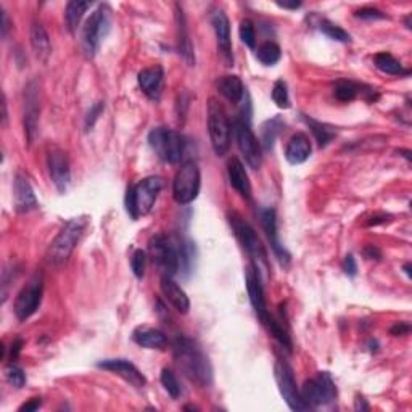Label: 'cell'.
Instances as JSON below:
<instances>
[{"label":"cell","instance_id":"cell-10","mask_svg":"<svg viewBox=\"0 0 412 412\" xmlns=\"http://www.w3.org/2000/svg\"><path fill=\"white\" fill-rule=\"evenodd\" d=\"M303 401L308 408H319L335 401L337 386L328 372H319L318 377L304 382L300 390Z\"/></svg>","mask_w":412,"mask_h":412},{"label":"cell","instance_id":"cell-15","mask_svg":"<svg viewBox=\"0 0 412 412\" xmlns=\"http://www.w3.org/2000/svg\"><path fill=\"white\" fill-rule=\"evenodd\" d=\"M47 168L53 185H55L58 192H67L69 181H71V169L68 155L62 148H52L47 155Z\"/></svg>","mask_w":412,"mask_h":412},{"label":"cell","instance_id":"cell-21","mask_svg":"<svg viewBox=\"0 0 412 412\" xmlns=\"http://www.w3.org/2000/svg\"><path fill=\"white\" fill-rule=\"evenodd\" d=\"M333 95L340 101H353L360 95H364V99H367L369 101H375L379 99V95L375 94L372 87L357 84V82L348 79H342L337 82L335 87H333Z\"/></svg>","mask_w":412,"mask_h":412},{"label":"cell","instance_id":"cell-38","mask_svg":"<svg viewBox=\"0 0 412 412\" xmlns=\"http://www.w3.org/2000/svg\"><path fill=\"white\" fill-rule=\"evenodd\" d=\"M238 34H240L242 43L248 47V49H255L256 47V31L255 25L250 20H243L240 23V29H238Z\"/></svg>","mask_w":412,"mask_h":412},{"label":"cell","instance_id":"cell-50","mask_svg":"<svg viewBox=\"0 0 412 412\" xmlns=\"http://www.w3.org/2000/svg\"><path fill=\"white\" fill-rule=\"evenodd\" d=\"M277 5H279L280 9L296 10V9H300V7H301V2H296V0H294V2H277Z\"/></svg>","mask_w":412,"mask_h":412},{"label":"cell","instance_id":"cell-27","mask_svg":"<svg viewBox=\"0 0 412 412\" xmlns=\"http://www.w3.org/2000/svg\"><path fill=\"white\" fill-rule=\"evenodd\" d=\"M133 340L137 345L142 346V348L148 350H163L168 345V338H166L163 332L147 325L137 327L133 332Z\"/></svg>","mask_w":412,"mask_h":412},{"label":"cell","instance_id":"cell-1","mask_svg":"<svg viewBox=\"0 0 412 412\" xmlns=\"http://www.w3.org/2000/svg\"><path fill=\"white\" fill-rule=\"evenodd\" d=\"M174 360L177 367L189 380L200 386H210L213 382V369L206 355L194 340L177 337L174 342Z\"/></svg>","mask_w":412,"mask_h":412},{"label":"cell","instance_id":"cell-11","mask_svg":"<svg viewBox=\"0 0 412 412\" xmlns=\"http://www.w3.org/2000/svg\"><path fill=\"white\" fill-rule=\"evenodd\" d=\"M274 374H276L279 391H280V395H282L286 406H289L291 411H296V412L308 411L309 408L306 406V403L303 401L301 393L296 386L294 369L289 366V362L279 360L276 362V367H274Z\"/></svg>","mask_w":412,"mask_h":412},{"label":"cell","instance_id":"cell-26","mask_svg":"<svg viewBox=\"0 0 412 412\" xmlns=\"http://www.w3.org/2000/svg\"><path fill=\"white\" fill-rule=\"evenodd\" d=\"M228 172H229V181L232 187H234L237 192L243 196V199H247V200L252 199V184H250L247 169H245L242 161L237 158H232L229 161Z\"/></svg>","mask_w":412,"mask_h":412},{"label":"cell","instance_id":"cell-53","mask_svg":"<svg viewBox=\"0 0 412 412\" xmlns=\"http://www.w3.org/2000/svg\"><path fill=\"white\" fill-rule=\"evenodd\" d=\"M404 272L408 274V277L411 279V265L408 262V265H404Z\"/></svg>","mask_w":412,"mask_h":412},{"label":"cell","instance_id":"cell-44","mask_svg":"<svg viewBox=\"0 0 412 412\" xmlns=\"http://www.w3.org/2000/svg\"><path fill=\"white\" fill-rule=\"evenodd\" d=\"M409 332H411V324H409V322H396V324L390 328V333H391L393 337L408 335Z\"/></svg>","mask_w":412,"mask_h":412},{"label":"cell","instance_id":"cell-9","mask_svg":"<svg viewBox=\"0 0 412 412\" xmlns=\"http://www.w3.org/2000/svg\"><path fill=\"white\" fill-rule=\"evenodd\" d=\"M201 176L195 161H185L172 181V196L179 205H190L200 194Z\"/></svg>","mask_w":412,"mask_h":412},{"label":"cell","instance_id":"cell-40","mask_svg":"<svg viewBox=\"0 0 412 412\" xmlns=\"http://www.w3.org/2000/svg\"><path fill=\"white\" fill-rule=\"evenodd\" d=\"M145 261H147L145 252L135 250L133 258H130V267H133V272L137 279H142L143 274H145Z\"/></svg>","mask_w":412,"mask_h":412},{"label":"cell","instance_id":"cell-22","mask_svg":"<svg viewBox=\"0 0 412 412\" xmlns=\"http://www.w3.org/2000/svg\"><path fill=\"white\" fill-rule=\"evenodd\" d=\"M176 23H177V50L179 55L182 57V60L189 67H194L195 65V52H194V44L190 40L187 21H185V15L182 9L177 5L176 11Z\"/></svg>","mask_w":412,"mask_h":412},{"label":"cell","instance_id":"cell-20","mask_svg":"<svg viewBox=\"0 0 412 412\" xmlns=\"http://www.w3.org/2000/svg\"><path fill=\"white\" fill-rule=\"evenodd\" d=\"M13 199H15V210L18 213L34 211V210H38V206H39L31 184H29L28 179L23 174L15 176Z\"/></svg>","mask_w":412,"mask_h":412},{"label":"cell","instance_id":"cell-8","mask_svg":"<svg viewBox=\"0 0 412 412\" xmlns=\"http://www.w3.org/2000/svg\"><path fill=\"white\" fill-rule=\"evenodd\" d=\"M148 145L161 160L169 165H177L184 157V137L168 128H153L148 134Z\"/></svg>","mask_w":412,"mask_h":412},{"label":"cell","instance_id":"cell-48","mask_svg":"<svg viewBox=\"0 0 412 412\" xmlns=\"http://www.w3.org/2000/svg\"><path fill=\"white\" fill-rule=\"evenodd\" d=\"M2 10V26H0V29H2V38L5 39L7 38V33H9V29H10V21H9V15H7V11H5L4 9H0Z\"/></svg>","mask_w":412,"mask_h":412},{"label":"cell","instance_id":"cell-7","mask_svg":"<svg viewBox=\"0 0 412 412\" xmlns=\"http://www.w3.org/2000/svg\"><path fill=\"white\" fill-rule=\"evenodd\" d=\"M230 226L235 232V237L238 238V242L242 243V247L247 250V253L250 255L255 262L256 269L261 272H269V260H267V253L265 245L261 243L260 237L256 235L255 229L250 226L247 221H245L240 214L232 213L230 214Z\"/></svg>","mask_w":412,"mask_h":412},{"label":"cell","instance_id":"cell-46","mask_svg":"<svg viewBox=\"0 0 412 412\" xmlns=\"http://www.w3.org/2000/svg\"><path fill=\"white\" fill-rule=\"evenodd\" d=\"M388 221H391L390 214H375V216L370 218L369 226H379V224H385Z\"/></svg>","mask_w":412,"mask_h":412},{"label":"cell","instance_id":"cell-37","mask_svg":"<svg viewBox=\"0 0 412 412\" xmlns=\"http://www.w3.org/2000/svg\"><path fill=\"white\" fill-rule=\"evenodd\" d=\"M272 100H274V104L279 106V108L286 110L291 106L289 89H286V84L282 79L276 81V84H274V87H272Z\"/></svg>","mask_w":412,"mask_h":412},{"label":"cell","instance_id":"cell-24","mask_svg":"<svg viewBox=\"0 0 412 412\" xmlns=\"http://www.w3.org/2000/svg\"><path fill=\"white\" fill-rule=\"evenodd\" d=\"M313 145L309 137L303 133H296L285 147V158L290 165H301L311 157Z\"/></svg>","mask_w":412,"mask_h":412},{"label":"cell","instance_id":"cell-28","mask_svg":"<svg viewBox=\"0 0 412 412\" xmlns=\"http://www.w3.org/2000/svg\"><path fill=\"white\" fill-rule=\"evenodd\" d=\"M31 45H33L34 55H35V58L39 60V62H43V63L49 62L50 53H52V44H50L49 34H47L45 28L43 26V23H38V21L33 23Z\"/></svg>","mask_w":412,"mask_h":412},{"label":"cell","instance_id":"cell-39","mask_svg":"<svg viewBox=\"0 0 412 412\" xmlns=\"http://www.w3.org/2000/svg\"><path fill=\"white\" fill-rule=\"evenodd\" d=\"M5 379H7L9 384L15 388H23L26 384L25 370L15 366V364H11V366H9L7 370H5Z\"/></svg>","mask_w":412,"mask_h":412},{"label":"cell","instance_id":"cell-6","mask_svg":"<svg viewBox=\"0 0 412 412\" xmlns=\"http://www.w3.org/2000/svg\"><path fill=\"white\" fill-rule=\"evenodd\" d=\"M111 28V9L108 5H100V7L94 11L91 18L86 21L84 28H82V50H84L89 58H94L95 53L99 52L101 43L110 33Z\"/></svg>","mask_w":412,"mask_h":412},{"label":"cell","instance_id":"cell-18","mask_svg":"<svg viewBox=\"0 0 412 412\" xmlns=\"http://www.w3.org/2000/svg\"><path fill=\"white\" fill-rule=\"evenodd\" d=\"M260 218H261V224L262 229H265L267 238H269L271 247L276 253L277 260L280 261V265L289 266L290 262V253L286 252L285 247L279 240V234H277V216H276V210L274 208H262L260 211Z\"/></svg>","mask_w":412,"mask_h":412},{"label":"cell","instance_id":"cell-49","mask_svg":"<svg viewBox=\"0 0 412 412\" xmlns=\"http://www.w3.org/2000/svg\"><path fill=\"white\" fill-rule=\"evenodd\" d=\"M21 346H23V342L20 338L15 340L13 343H11V361L16 360V356L20 355V351H21Z\"/></svg>","mask_w":412,"mask_h":412},{"label":"cell","instance_id":"cell-14","mask_svg":"<svg viewBox=\"0 0 412 412\" xmlns=\"http://www.w3.org/2000/svg\"><path fill=\"white\" fill-rule=\"evenodd\" d=\"M39 86L38 82H29L25 89V135L28 145L35 140L39 129Z\"/></svg>","mask_w":412,"mask_h":412},{"label":"cell","instance_id":"cell-30","mask_svg":"<svg viewBox=\"0 0 412 412\" xmlns=\"http://www.w3.org/2000/svg\"><path fill=\"white\" fill-rule=\"evenodd\" d=\"M374 63L382 73L390 74V76H408L409 69H404L399 60H396L391 53L380 52L374 57Z\"/></svg>","mask_w":412,"mask_h":412},{"label":"cell","instance_id":"cell-2","mask_svg":"<svg viewBox=\"0 0 412 412\" xmlns=\"http://www.w3.org/2000/svg\"><path fill=\"white\" fill-rule=\"evenodd\" d=\"M148 255L163 276L172 277L182 269V240L157 234L148 242Z\"/></svg>","mask_w":412,"mask_h":412},{"label":"cell","instance_id":"cell-4","mask_svg":"<svg viewBox=\"0 0 412 412\" xmlns=\"http://www.w3.org/2000/svg\"><path fill=\"white\" fill-rule=\"evenodd\" d=\"M87 228V218L79 216L69 219L63 229L58 232V235L53 238L49 250H47V260L52 265H63L68 261L71 253L74 252L76 245L79 243L82 234Z\"/></svg>","mask_w":412,"mask_h":412},{"label":"cell","instance_id":"cell-41","mask_svg":"<svg viewBox=\"0 0 412 412\" xmlns=\"http://www.w3.org/2000/svg\"><path fill=\"white\" fill-rule=\"evenodd\" d=\"M356 18H361V20H369V21H372V20H386V13H384V11H380L377 9H372V7H364L361 10H357L356 13H355Z\"/></svg>","mask_w":412,"mask_h":412},{"label":"cell","instance_id":"cell-42","mask_svg":"<svg viewBox=\"0 0 412 412\" xmlns=\"http://www.w3.org/2000/svg\"><path fill=\"white\" fill-rule=\"evenodd\" d=\"M104 108H105L104 101H97V104L92 105V108H91V111L87 113V118H86V128L87 129L94 128L95 121H97L99 116L101 115V111H104Z\"/></svg>","mask_w":412,"mask_h":412},{"label":"cell","instance_id":"cell-33","mask_svg":"<svg viewBox=\"0 0 412 412\" xmlns=\"http://www.w3.org/2000/svg\"><path fill=\"white\" fill-rule=\"evenodd\" d=\"M280 57H282V52H280V47L276 43H265L258 47L256 50V58L265 65V67H274V65L279 63Z\"/></svg>","mask_w":412,"mask_h":412},{"label":"cell","instance_id":"cell-34","mask_svg":"<svg viewBox=\"0 0 412 412\" xmlns=\"http://www.w3.org/2000/svg\"><path fill=\"white\" fill-rule=\"evenodd\" d=\"M280 128H282V121H280V118H274L262 126V145H265V150L267 152L272 150L274 140H276L277 134L280 133Z\"/></svg>","mask_w":412,"mask_h":412},{"label":"cell","instance_id":"cell-17","mask_svg":"<svg viewBox=\"0 0 412 412\" xmlns=\"http://www.w3.org/2000/svg\"><path fill=\"white\" fill-rule=\"evenodd\" d=\"M247 291L250 296V303L255 309L258 319L266 324L267 318H269V311L266 308V300H265V289H262L261 284V274L256 269L255 265H250L247 269Z\"/></svg>","mask_w":412,"mask_h":412},{"label":"cell","instance_id":"cell-3","mask_svg":"<svg viewBox=\"0 0 412 412\" xmlns=\"http://www.w3.org/2000/svg\"><path fill=\"white\" fill-rule=\"evenodd\" d=\"M163 179L158 176H150L142 179L135 185H130L126 194V210L134 221L147 216L155 206L158 195L163 189Z\"/></svg>","mask_w":412,"mask_h":412},{"label":"cell","instance_id":"cell-16","mask_svg":"<svg viewBox=\"0 0 412 412\" xmlns=\"http://www.w3.org/2000/svg\"><path fill=\"white\" fill-rule=\"evenodd\" d=\"M211 25L214 28V34H216V43L221 57H223L224 63L228 67L234 65V55H232V39H230V21L228 15L223 10L214 11L211 16Z\"/></svg>","mask_w":412,"mask_h":412},{"label":"cell","instance_id":"cell-51","mask_svg":"<svg viewBox=\"0 0 412 412\" xmlns=\"http://www.w3.org/2000/svg\"><path fill=\"white\" fill-rule=\"evenodd\" d=\"M355 409H356V411H367V409H369V404L366 403V399L357 398V399H356V404H355Z\"/></svg>","mask_w":412,"mask_h":412},{"label":"cell","instance_id":"cell-31","mask_svg":"<svg viewBox=\"0 0 412 412\" xmlns=\"http://www.w3.org/2000/svg\"><path fill=\"white\" fill-rule=\"evenodd\" d=\"M92 7V2H81V0H73L67 5L65 10V20H67V28L71 34L76 33L77 26L84 16L86 11Z\"/></svg>","mask_w":412,"mask_h":412},{"label":"cell","instance_id":"cell-12","mask_svg":"<svg viewBox=\"0 0 412 412\" xmlns=\"http://www.w3.org/2000/svg\"><path fill=\"white\" fill-rule=\"evenodd\" d=\"M234 134L238 150L252 169H260L262 163V148L260 140L256 139L248 121L237 119L234 123Z\"/></svg>","mask_w":412,"mask_h":412},{"label":"cell","instance_id":"cell-32","mask_svg":"<svg viewBox=\"0 0 412 412\" xmlns=\"http://www.w3.org/2000/svg\"><path fill=\"white\" fill-rule=\"evenodd\" d=\"M303 119H304V123H306L308 126H309V129H311L314 139L318 140V143H319V147H325L333 139H335L337 130L333 129L332 126H328V124H325V123L316 121V119L309 118V116H304V115H303Z\"/></svg>","mask_w":412,"mask_h":412},{"label":"cell","instance_id":"cell-23","mask_svg":"<svg viewBox=\"0 0 412 412\" xmlns=\"http://www.w3.org/2000/svg\"><path fill=\"white\" fill-rule=\"evenodd\" d=\"M161 294H163L166 300L174 306L176 311L182 314L189 313V309H190L189 296L174 279L168 276L161 277Z\"/></svg>","mask_w":412,"mask_h":412},{"label":"cell","instance_id":"cell-43","mask_svg":"<svg viewBox=\"0 0 412 412\" xmlns=\"http://www.w3.org/2000/svg\"><path fill=\"white\" fill-rule=\"evenodd\" d=\"M343 271L346 276L350 277H355L357 274V265H356V260L353 255H346L345 260H343Z\"/></svg>","mask_w":412,"mask_h":412},{"label":"cell","instance_id":"cell-45","mask_svg":"<svg viewBox=\"0 0 412 412\" xmlns=\"http://www.w3.org/2000/svg\"><path fill=\"white\" fill-rule=\"evenodd\" d=\"M40 406H43V399L40 398H33V399H29L28 403H25L20 408V412H34V411H38Z\"/></svg>","mask_w":412,"mask_h":412},{"label":"cell","instance_id":"cell-19","mask_svg":"<svg viewBox=\"0 0 412 412\" xmlns=\"http://www.w3.org/2000/svg\"><path fill=\"white\" fill-rule=\"evenodd\" d=\"M97 366L100 369L110 370V372L116 374L118 377L126 380L128 384H130L135 388H143L147 385L145 375H143L140 370L128 360H105V361H100Z\"/></svg>","mask_w":412,"mask_h":412},{"label":"cell","instance_id":"cell-5","mask_svg":"<svg viewBox=\"0 0 412 412\" xmlns=\"http://www.w3.org/2000/svg\"><path fill=\"white\" fill-rule=\"evenodd\" d=\"M208 133H210L211 147L218 157H224L230 148L232 126L224 106L216 99L208 101Z\"/></svg>","mask_w":412,"mask_h":412},{"label":"cell","instance_id":"cell-36","mask_svg":"<svg viewBox=\"0 0 412 412\" xmlns=\"http://www.w3.org/2000/svg\"><path fill=\"white\" fill-rule=\"evenodd\" d=\"M160 380H161V385L165 386V390L168 391V395L171 398H179L181 396V385H179V380L176 377V374L172 372L171 369H163L161 370V375H160Z\"/></svg>","mask_w":412,"mask_h":412},{"label":"cell","instance_id":"cell-25","mask_svg":"<svg viewBox=\"0 0 412 412\" xmlns=\"http://www.w3.org/2000/svg\"><path fill=\"white\" fill-rule=\"evenodd\" d=\"M165 71L161 67H152L142 69L139 76H137V82L142 92L147 95L148 99H158L161 94V87H163Z\"/></svg>","mask_w":412,"mask_h":412},{"label":"cell","instance_id":"cell-47","mask_svg":"<svg viewBox=\"0 0 412 412\" xmlns=\"http://www.w3.org/2000/svg\"><path fill=\"white\" fill-rule=\"evenodd\" d=\"M364 255H366V258L369 260H380L382 258V253L377 247H374V245H370L366 250H364Z\"/></svg>","mask_w":412,"mask_h":412},{"label":"cell","instance_id":"cell-13","mask_svg":"<svg viewBox=\"0 0 412 412\" xmlns=\"http://www.w3.org/2000/svg\"><path fill=\"white\" fill-rule=\"evenodd\" d=\"M44 294V285H43V276L35 274V276L29 280L26 286H23V290L18 294L15 304H13V313L18 321H26L38 311L43 301Z\"/></svg>","mask_w":412,"mask_h":412},{"label":"cell","instance_id":"cell-29","mask_svg":"<svg viewBox=\"0 0 412 412\" xmlns=\"http://www.w3.org/2000/svg\"><path fill=\"white\" fill-rule=\"evenodd\" d=\"M216 86H218L219 94L223 95L224 99L232 101V104H238V101H242L245 95V86L238 76L219 77Z\"/></svg>","mask_w":412,"mask_h":412},{"label":"cell","instance_id":"cell-52","mask_svg":"<svg viewBox=\"0 0 412 412\" xmlns=\"http://www.w3.org/2000/svg\"><path fill=\"white\" fill-rule=\"evenodd\" d=\"M399 153H403V157L408 161H411V152L409 150H399Z\"/></svg>","mask_w":412,"mask_h":412},{"label":"cell","instance_id":"cell-35","mask_svg":"<svg viewBox=\"0 0 412 412\" xmlns=\"http://www.w3.org/2000/svg\"><path fill=\"white\" fill-rule=\"evenodd\" d=\"M319 29L322 33H324L328 39L332 40H337V43H350L351 40V35L345 31L343 28L337 26L335 23L328 21V20H322Z\"/></svg>","mask_w":412,"mask_h":412}]
</instances>
